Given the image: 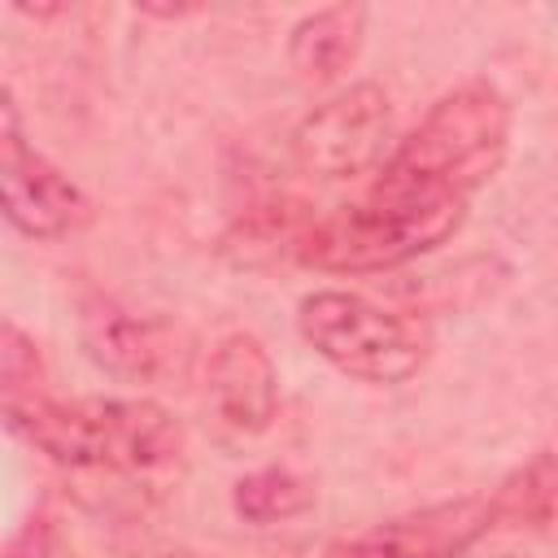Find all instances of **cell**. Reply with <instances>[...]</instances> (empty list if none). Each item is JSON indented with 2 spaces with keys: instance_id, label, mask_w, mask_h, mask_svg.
<instances>
[{
  "instance_id": "8",
  "label": "cell",
  "mask_w": 558,
  "mask_h": 558,
  "mask_svg": "<svg viewBox=\"0 0 558 558\" xmlns=\"http://www.w3.org/2000/svg\"><path fill=\"white\" fill-rule=\"evenodd\" d=\"M209 397L240 432H262L275 418L279 384L266 349L253 336H227L209 357Z\"/></svg>"
},
{
  "instance_id": "5",
  "label": "cell",
  "mask_w": 558,
  "mask_h": 558,
  "mask_svg": "<svg viewBox=\"0 0 558 558\" xmlns=\"http://www.w3.org/2000/svg\"><path fill=\"white\" fill-rule=\"evenodd\" d=\"M388 131H392L388 96L375 83H357L301 118L292 135V153L318 179H353L384 157Z\"/></svg>"
},
{
  "instance_id": "12",
  "label": "cell",
  "mask_w": 558,
  "mask_h": 558,
  "mask_svg": "<svg viewBox=\"0 0 558 558\" xmlns=\"http://www.w3.org/2000/svg\"><path fill=\"white\" fill-rule=\"evenodd\" d=\"M506 558H514V554H506Z\"/></svg>"
},
{
  "instance_id": "10",
  "label": "cell",
  "mask_w": 558,
  "mask_h": 558,
  "mask_svg": "<svg viewBox=\"0 0 558 558\" xmlns=\"http://www.w3.org/2000/svg\"><path fill=\"white\" fill-rule=\"evenodd\" d=\"M231 501L248 523H283V519H296L314 506V488L283 466H266V471L244 475L235 484Z\"/></svg>"
},
{
  "instance_id": "3",
  "label": "cell",
  "mask_w": 558,
  "mask_h": 558,
  "mask_svg": "<svg viewBox=\"0 0 558 558\" xmlns=\"http://www.w3.org/2000/svg\"><path fill=\"white\" fill-rule=\"evenodd\" d=\"M466 218V201L371 183L357 205L323 218L301 240V262L318 270H392L436 244H445Z\"/></svg>"
},
{
  "instance_id": "4",
  "label": "cell",
  "mask_w": 558,
  "mask_h": 558,
  "mask_svg": "<svg viewBox=\"0 0 558 558\" xmlns=\"http://www.w3.org/2000/svg\"><path fill=\"white\" fill-rule=\"evenodd\" d=\"M296 327L318 357L366 384H401L427 362L423 331L357 292H310Z\"/></svg>"
},
{
  "instance_id": "6",
  "label": "cell",
  "mask_w": 558,
  "mask_h": 558,
  "mask_svg": "<svg viewBox=\"0 0 558 558\" xmlns=\"http://www.w3.org/2000/svg\"><path fill=\"white\" fill-rule=\"evenodd\" d=\"M0 214L35 240H57L87 218L83 192L39 157L17 126L9 96L0 92Z\"/></svg>"
},
{
  "instance_id": "2",
  "label": "cell",
  "mask_w": 558,
  "mask_h": 558,
  "mask_svg": "<svg viewBox=\"0 0 558 558\" xmlns=\"http://www.w3.org/2000/svg\"><path fill=\"white\" fill-rule=\"evenodd\" d=\"M506 144H510L506 96L493 83L471 78L445 92L427 109V118L392 148V157L379 170V183L471 201V192L497 174Z\"/></svg>"
},
{
  "instance_id": "1",
  "label": "cell",
  "mask_w": 558,
  "mask_h": 558,
  "mask_svg": "<svg viewBox=\"0 0 558 558\" xmlns=\"http://www.w3.org/2000/svg\"><path fill=\"white\" fill-rule=\"evenodd\" d=\"M0 423L61 466L153 471L179 458L183 445L179 423L157 401H118V397L57 401L44 392H22L0 401Z\"/></svg>"
},
{
  "instance_id": "9",
  "label": "cell",
  "mask_w": 558,
  "mask_h": 558,
  "mask_svg": "<svg viewBox=\"0 0 558 558\" xmlns=\"http://www.w3.org/2000/svg\"><path fill=\"white\" fill-rule=\"evenodd\" d=\"M362 31H366V9L362 4H331L318 9L314 17L296 22L292 39H288V57L292 70L301 78H331L340 74L357 48H362Z\"/></svg>"
},
{
  "instance_id": "7",
  "label": "cell",
  "mask_w": 558,
  "mask_h": 558,
  "mask_svg": "<svg viewBox=\"0 0 558 558\" xmlns=\"http://www.w3.org/2000/svg\"><path fill=\"white\" fill-rule=\"evenodd\" d=\"M493 527L488 497H449L388 523H375L349 541H336L327 558H462Z\"/></svg>"
},
{
  "instance_id": "11",
  "label": "cell",
  "mask_w": 558,
  "mask_h": 558,
  "mask_svg": "<svg viewBox=\"0 0 558 558\" xmlns=\"http://www.w3.org/2000/svg\"><path fill=\"white\" fill-rule=\"evenodd\" d=\"M554 488H558V471H554V453L541 449L523 471H514L501 493L488 501L493 506V523H549L554 514Z\"/></svg>"
}]
</instances>
